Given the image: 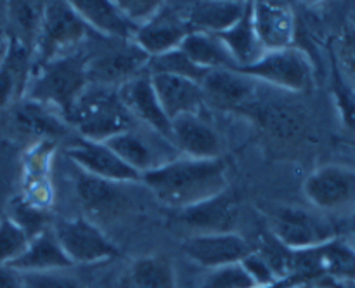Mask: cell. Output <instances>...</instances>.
<instances>
[{
  "label": "cell",
  "instance_id": "cell-12",
  "mask_svg": "<svg viewBox=\"0 0 355 288\" xmlns=\"http://www.w3.org/2000/svg\"><path fill=\"white\" fill-rule=\"evenodd\" d=\"M182 252L193 262L208 269L239 264L253 252L250 243L238 232L193 235L182 242Z\"/></svg>",
  "mask_w": 355,
  "mask_h": 288
},
{
  "label": "cell",
  "instance_id": "cell-6",
  "mask_svg": "<svg viewBox=\"0 0 355 288\" xmlns=\"http://www.w3.org/2000/svg\"><path fill=\"white\" fill-rule=\"evenodd\" d=\"M274 239L286 250H307L340 238L336 224L318 210L279 207L270 215Z\"/></svg>",
  "mask_w": 355,
  "mask_h": 288
},
{
  "label": "cell",
  "instance_id": "cell-38",
  "mask_svg": "<svg viewBox=\"0 0 355 288\" xmlns=\"http://www.w3.org/2000/svg\"><path fill=\"white\" fill-rule=\"evenodd\" d=\"M241 264L257 287H266V285H272L277 280H281L274 267L269 264V260L260 253V250H253Z\"/></svg>",
  "mask_w": 355,
  "mask_h": 288
},
{
  "label": "cell",
  "instance_id": "cell-40",
  "mask_svg": "<svg viewBox=\"0 0 355 288\" xmlns=\"http://www.w3.org/2000/svg\"><path fill=\"white\" fill-rule=\"evenodd\" d=\"M307 285L304 283L302 280H298V278L295 276H288V278H281V280H277L276 283L272 285H266V287H253V288H305Z\"/></svg>",
  "mask_w": 355,
  "mask_h": 288
},
{
  "label": "cell",
  "instance_id": "cell-20",
  "mask_svg": "<svg viewBox=\"0 0 355 288\" xmlns=\"http://www.w3.org/2000/svg\"><path fill=\"white\" fill-rule=\"evenodd\" d=\"M33 73V49L9 37V47L0 61V108L21 101Z\"/></svg>",
  "mask_w": 355,
  "mask_h": 288
},
{
  "label": "cell",
  "instance_id": "cell-15",
  "mask_svg": "<svg viewBox=\"0 0 355 288\" xmlns=\"http://www.w3.org/2000/svg\"><path fill=\"white\" fill-rule=\"evenodd\" d=\"M259 83L238 69H211L201 82L205 103L222 110H241L253 104Z\"/></svg>",
  "mask_w": 355,
  "mask_h": 288
},
{
  "label": "cell",
  "instance_id": "cell-25",
  "mask_svg": "<svg viewBox=\"0 0 355 288\" xmlns=\"http://www.w3.org/2000/svg\"><path fill=\"white\" fill-rule=\"evenodd\" d=\"M217 37L231 52L232 59L236 62V69H243L255 65L266 54V49L260 44L255 26H253L252 2H248L245 14L239 17L238 23L229 28V30L218 33Z\"/></svg>",
  "mask_w": 355,
  "mask_h": 288
},
{
  "label": "cell",
  "instance_id": "cell-39",
  "mask_svg": "<svg viewBox=\"0 0 355 288\" xmlns=\"http://www.w3.org/2000/svg\"><path fill=\"white\" fill-rule=\"evenodd\" d=\"M0 288H24L19 271L10 266H0Z\"/></svg>",
  "mask_w": 355,
  "mask_h": 288
},
{
  "label": "cell",
  "instance_id": "cell-14",
  "mask_svg": "<svg viewBox=\"0 0 355 288\" xmlns=\"http://www.w3.org/2000/svg\"><path fill=\"white\" fill-rule=\"evenodd\" d=\"M118 94L121 103L139 125L149 127L172 141V121L163 111L148 73L135 76L134 80L118 87Z\"/></svg>",
  "mask_w": 355,
  "mask_h": 288
},
{
  "label": "cell",
  "instance_id": "cell-33",
  "mask_svg": "<svg viewBox=\"0 0 355 288\" xmlns=\"http://www.w3.org/2000/svg\"><path fill=\"white\" fill-rule=\"evenodd\" d=\"M10 219L16 222L17 226L24 229L30 239L33 236L40 235L42 231H45L47 228V215L42 208H38L37 205H33L31 201L24 200H16L10 205Z\"/></svg>",
  "mask_w": 355,
  "mask_h": 288
},
{
  "label": "cell",
  "instance_id": "cell-3",
  "mask_svg": "<svg viewBox=\"0 0 355 288\" xmlns=\"http://www.w3.org/2000/svg\"><path fill=\"white\" fill-rule=\"evenodd\" d=\"M135 124L121 103L118 89L94 83L85 87L68 117V125L78 130L80 137L97 142H106Z\"/></svg>",
  "mask_w": 355,
  "mask_h": 288
},
{
  "label": "cell",
  "instance_id": "cell-13",
  "mask_svg": "<svg viewBox=\"0 0 355 288\" xmlns=\"http://www.w3.org/2000/svg\"><path fill=\"white\" fill-rule=\"evenodd\" d=\"M189 33L191 30L184 21L180 7H168L163 3L162 10L153 19L135 30L132 40L149 58H156V56L180 49Z\"/></svg>",
  "mask_w": 355,
  "mask_h": 288
},
{
  "label": "cell",
  "instance_id": "cell-10",
  "mask_svg": "<svg viewBox=\"0 0 355 288\" xmlns=\"http://www.w3.org/2000/svg\"><path fill=\"white\" fill-rule=\"evenodd\" d=\"M71 264H97L120 253L113 242L89 219H62L52 228Z\"/></svg>",
  "mask_w": 355,
  "mask_h": 288
},
{
  "label": "cell",
  "instance_id": "cell-24",
  "mask_svg": "<svg viewBox=\"0 0 355 288\" xmlns=\"http://www.w3.org/2000/svg\"><path fill=\"white\" fill-rule=\"evenodd\" d=\"M12 118L21 132L37 137H58L69 127L61 113L26 97L14 104Z\"/></svg>",
  "mask_w": 355,
  "mask_h": 288
},
{
  "label": "cell",
  "instance_id": "cell-32",
  "mask_svg": "<svg viewBox=\"0 0 355 288\" xmlns=\"http://www.w3.org/2000/svg\"><path fill=\"white\" fill-rule=\"evenodd\" d=\"M333 61H335L336 68L342 73L345 82L355 89V24L347 26L336 38Z\"/></svg>",
  "mask_w": 355,
  "mask_h": 288
},
{
  "label": "cell",
  "instance_id": "cell-2",
  "mask_svg": "<svg viewBox=\"0 0 355 288\" xmlns=\"http://www.w3.org/2000/svg\"><path fill=\"white\" fill-rule=\"evenodd\" d=\"M85 47L68 58L55 59L35 68L28 82L24 97L52 108L68 121L78 97L89 85L87 82Z\"/></svg>",
  "mask_w": 355,
  "mask_h": 288
},
{
  "label": "cell",
  "instance_id": "cell-22",
  "mask_svg": "<svg viewBox=\"0 0 355 288\" xmlns=\"http://www.w3.org/2000/svg\"><path fill=\"white\" fill-rule=\"evenodd\" d=\"M71 6L92 33L113 40H132L134 37L135 26L125 19L113 0H75Z\"/></svg>",
  "mask_w": 355,
  "mask_h": 288
},
{
  "label": "cell",
  "instance_id": "cell-41",
  "mask_svg": "<svg viewBox=\"0 0 355 288\" xmlns=\"http://www.w3.org/2000/svg\"><path fill=\"white\" fill-rule=\"evenodd\" d=\"M321 288H355V283L352 281H336V280H321L319 281Z\"/></svg>",
  "mask_w": 355,
  "mask_h": 288
},
{
  "label": "cell",
  "instance_id": "cell-34",
  "mask_svg": "<svg viewBox=\"0 0 355 288\" xmlns=\"http://www.w3.org/2000/svg\"><path fill=\"white\" fill-rule=\"evenodd\" d=\"M257 287L243 264H231V266L218 267L210 273L201 288H253Z\"/></svg>",
  "mask_w": 355,
  "mask_h": 288
},
{
  "label": "cell",
  "instance_id": "cell-31",
  "mask_svg": "<svg viewBox=\"0 0 355 288\" xmlns=\"http://www.w3.org/2000/svg\"><path fill=\"white\" fill-rule=\"evenodd\" d=\"M30 236L9 215L0 217V266L12 264L26 250Z\"/></svg>",
  "mask_w": 355,
  "mask_h": 288
},
{
  "label": "cell",
  "instance_id": "cell-43",
  "mask_svg": "<svg viewBox=\"0 0 355 288\" xmlns=\"http://www.w3.org/2000/svg\"><path fill=\"white\" fill-rule=\"evenodd\" d=\"M345 229L355 238V212L345 219Z\"/></svg>",
  "mask_w": 355,
  "mask_h": 288
},
{
  "label": "cell",
  "instance_id": "cell-18",
  "mask_svg": "<svg viewBox=\"0 0 355 288\" xmlns=\"http://www.w3.org/2000/svg\"><path fill=\"white\" fill-rule=\"evenodd\" d=\"M252 17L257 37L266 52L293 47L295 16L286 3L252 2Z\"/></svg>",
  "mask_w": 355,
  "mask_h": 288
},
{
  "label": "cell",
  "instance_id": "cell-1",
  "mask_svg": "<svg viewBox=\"0 0 355 288\" xmlns=\"http://www.w3.org/2000/svg\"><path fill=\"white\" fill-rule=\"evenodd\" d=\"M141 183L158 201L177 212L207 201L227 189V163L222 158L194 160L177 156L142 173Z\"/></svg>",
  "mask_w": 355,
  "mask_h": 288
},
{
  "label": "cell",
  "instance_id": "cell-4",
  "mask_svg": "<svg viewBox=\"0 0 355 288\" xmlns=\"http://www.w3.org/2000/svg\"><path fill=\"white\" fill-rule=\"evenodd\" d=\"M90 35L92 31L71 2H45L40 31L33 47V69L80 52Z\"/></svg>",
  "mask_w": 355,
  "mask_h": 288
},
{
  "label": "cell",
  "instance_id": "cell-19",
  "mask_svg": "<svg viewBox=\"0 0 355 288\" xmlns=\"http://www.w3.org/2000/svg\"><path fill=\"white\" fill-rule=\"evenodd\" d=\"M156 97L170 121L180 115L200 113L205 104L201 83L177 75H149Z\"/></svg>",
  "mask_w": 355,
  "mask_h": 288
},
{
  "label": "cell",
  "instance_id": "cell-21",
  "mask_svg": "<svg viewBox=\"0 0 355 288\" xmlns=\"http://www.w3.org/2000/svg\"><path fill=\"white\" fill-rule=\"evenodd\" d=\"M248 2H229V0H201L180 7L184 21L191 31L218 35L229 30L245 14Z\"/></svg>",
  "mask_w": 355,
  "mask_h": 288
},
{
  "label": "cell",
  "instance_id": "cell-8",
  "mask_svg": "<svg viewBox=\"0 0 355 288\" xmlns=\"http://www.w3.org/2000/svg\"><path fill=\"white\" fill-rule=\"evenodd\" d=\"M260 83H269L288 92H305L314 83V69L304 51L288 47L266 52L255 65L238 69Z\"/></svg>",
  "mask_w": 355,
  "mask_h": 288
},
{
  "label": "cell",
  "instance_id": "cell-16",
  "mask_svg": "<svg viewBox=\"0 0 355 288\" xmlns=\"http://www.w3.org/2000/svg\"><path fill=\"white\" fill-rule=\"evenodd\" d=\"M179 221L187 228L198 229L196 235L234 232L239 221L238 198L225 189L210 200L179 210Z\"/></svg>",
  "mask_w": 355,
  "mask_h": 288
},
{
  "label": "cell",
  "instance_id": "cell-42",
  "mask_svg": "<svg viewBox=\"0 0 355 288\" xmlns=\"http://www.w3.org/2000/svg\"><path fill=\"white\" fill-rule=\"evenodd\" d=\"M7 47H9V33H6V31L0 28V61H2L3 56H6Z\"/></svg>",
  "mask_w": 355,
  "mask_h": 288
},
{
  "label": "cell",
  "instance_id": "cell-30",
  "mask_svg": "<svg viewBox=\"0 0 355 288\" xmlns=\"http://www.w3.org/2000/svg\"><path fill=\"white\" fill-rule=\"evenodd\" d=\"M78 179H76V189L78 196L82 198L83 205L90 210H103V208L113 207L116 203L118 191L114 189L116 184L106 183V180L96 179L78 170Z\"/></svg>",
  "mask_w": 355,
  "mask_h": 288
},
{
  "label": "cell",
  "instance_id": "cell-17",
  "mask_svg": "<svg viewBox=\"0 0 355 288\" xmlns=\"http://www.w3.org/2000/svg\"><path fill=\"white\" fill-rule=\"evenodd\" d=\"M172 142L180 156L194 160L220 158V139L200 113H187L172 120Z\"/></svg>",
  "mask_w": 355,
  "mask_h": 288
},
{
  "label": "cell",
  "instance_id": "cell-7",
  "mask_svg": "<svg viewBox=\"0 0 355 288\" xmlns=\"http://www.w3.org/2000/svg\"><path fill=\"white\" fill-rule=\"evenodd\" d=\"M304 193L321 214L347 219L355 212V169L343 165L319 167L305 179Z\"/></svg>",
  "mask_w": 355,
  "mask_h": 288
},
{
  "label": "cell",
  "instance_id": "cell-29",
  "mask_svg": "<svg viewBox=\"0 0 355 288\" xmlns=\"http://www.w3.org/2000/svg\"><path fill=\"white\" fill-rule=\"evenodd\" d=\"M156 73L184 76V78L201 83L205 76H207L208 69H203L198 65H194L180 49H177V51L166 52V54L156 56V58H149L148 75H156Z\"/></svg>",
  "mask_w": 355,
  "mask_h": 288
},
{
  "label": "cell",
  "instance_id": "cell-37",
  "mask_svg": "<svg viewBox=\"0 0 355 288\" xmlns=\"http://www.w3.org/2000/svg\"><path fill=\"white\" fill-rule=\"evenodd\" d=\"M24 288H83L75 276L66 271L49 273H21Z\"/></svg>",
  "mask_w": 355,
  "mask_h": 288
},
{
  "label": "cell",
  "instance_id": "cell-5",
  "mask_svg": "<svg viewBox=\"0 0 355 288\" xmlns=\"http://www.w3.org/2000/svg\"><path fill=\"white\" fill-rule=\"evenodd\" d=\"M96 37L92 51L85 44L87 82L118 89L135 76L148 73L149 56L134 40Z\"/></svg>",
  "mask_w": 355,
  "mask_h": 288
},
{
  "label": "cell",
  "instance_id": "cell-35",
  "mask_svg": "<svg viewBox=\"0 0 355 288\" xmlns=\"http://www.w3.org/2000/svg\"><path fill=\"white\" fill-rule=\"evenodd\" d=\"M163 3L165 2H159V0H116L118 9L121 10L128 23L134 24L135 30L153 19L162 10Z\"/></svg>",
  "mask_w": 355,
  "mask_h": 288
},
{
  "label": "cell",
  "instance_id": "cell-36",
  "mask_svg": "<svg viewBox=\"0 0 355 288\" xmlns=\"http://www.w3.org/2000/svg\"><path fill=\"white\" fill-rule=\"evenodd\" d=\"M333 90H335L336 106L349 128L355 132V89L345 82L336 65L333 66Z\"/></svg>",
  "mask_w": 355,
  "mask_h": 288
},
{
  "label": "cell",
  "instance_id": "cell-11",
  "mask_svg": "<svg viewBox=\"0 0 355 288\" xmlns=\"http://www.w3.org/2000/svg\"><path fill=\"white\" fill-rule=\"evenodd\" d=\"M66 156L80 172L113 184L141 183V173L132 170L106 142L78 137L66 149Z\"/></svg>",
  "mask_w": 355,
  "mask_h": 288
},
{
  "label": "cell",
  "instance_id": "cell-28",
  "mask_svg": "<svg viewBox=\"0 0 355 288\" xmlns=\"http://www.w3.org/2000/svg\"><path fill=\"white\" fill-rule=\"evenodd\" d=\"M44 2H10L7 7L10 23L9 37L33 49L44 17Z\"/></svg>",
  "mask_w": 355,
  "mask_h": 288
},
{
  "label": "cell",
  "instance_id": "cell-27",
  "mask_svg": "<svg viewBox=\"0 0 355 288\" xmlns=\"http://www.w3.org/2000/svg\"><path fill=\"white\" fill-rule=\"evenodd\" d=\"M180 51L200 68L208 69H236V62L217 35L191 31L180 45Z\"/></svg>",
  "mask_w": 355,
  "mask_h": 288
},
{
  "label": "cell",
  "instance_id": "cell-26",
  "mask_svg": "<svg viewBox=\"0 0 355 288\" xmlns=\"http://www.w3.org/2000/svg\"><path fill=\"white\" fill-rule=\"evenodd\" d=\"M120 288H177L175 269L163 255L142 257L128 267Z\"/></svg>",
  "mask_w": 355,
  "mask_h": 288
},
{
  "label": "cell",
  "instance_id": "cell-23",
  "mask_svg": "<svg viewBox=\"0 0 355 288\" xmlns=\"http://www.w3.org/2000/svg\"><path fill=\"white\" fill-rule=\"evenodd\" d=\"M19 273H49V271H66L73 266L71 260L59 245L52 228L33 236L26 250L9 264Z\"/></svg>",
  "mask_w": 355,
  "mask_h": 288
},
{
  "label": "cell",
  "instance_id": "cell-9",
  "mask_svg": "<svg viewBox=\"0 0 355 288\" xmlns=\"http://www.w3.org/2000/svg\"><path fill=\"white\" fill-rule=\"evenodd\" d=\"M106 144L137 173H146L172 162L180 153L170 139L149 127L135 124L128 130L107 139Z\"/></svg>",
  "mask_w": 355,
  "mask_h": 288
}]
</instances>
